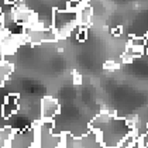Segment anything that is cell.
Returning a JSON list of instances; mask_svg holds the SVG:
<instances>
[{
	"instance_id": "1",
	"label": "cell",
	"mask_w": 148,
	"mask_h": 148,
	"mask_svg": "<svg viewBox=\"0 0 148 148\" xmlns=\"http://www.w3.org/2000/svg\"><path fill=\"white\" fill-rule=\"evenodd\" d=\"M89 128L96 131L106 148H117L133 133L127 119L117 117L112 112H102L89 121Z\"/></svg>"
},
{
	"instance_id": "2",
	"label": "cell",
	"mask_w": 148,
	"mask_h": 148,
	"mask_svg": "<svg viewBox=\"0 0 148 148\" xmlns=\"http://www.w3.org/2000/svg\"><path fill=\"white\" fill-rule=\"evenodd\" d=\"M78 25L79 23H78V13L76 12L64 10V9L52 10V28L55 30L59 40H65L66 37H69Z\"/></svg>"
},
{
	"instance_id": "3",
	"label": "cell",
	"mask_w": 148,
	"mask_h": 148,
	"mask_svg": "<svg viewBox=\"0 0 148 148\" xmlns=\"http://www.w3.org/2000/svg\"><path fill=\"white\" fill-rule=\"evenodd\" d=\"M54 120H41L37 125V147L35 148H62L64 134L54 133Z\"/></svg>"
},
{
	"instance_id": "4",
	"label": "cell",
	"mask_w": 148,
	"mask_h": 148,
	"mask_svg": "<svg viewBox=\"0 0 148 148\" xmlns=\"http://www.w3.org/2000/svg\"><path fill=\"white\" fill-rule=\"evenodd\" d=\"M62 148H106L96 131L89 130L83 136H73L71 133H64Z\"/></svg>"
},
{
	"instance_id": "5",
	"label": "cell",
	"mask_w": 148,
	"mask_h": 148,
	"mask_svg": "<svg viewBox=\"0 0 148 148\" xmlns=\"http://www.w3.org/2000/svg\"><path fill=\"white\" fill-rule=\"evenodd\" d=\"M37 125H38V121L28 128L14 130L7 148H35L37 147Z\"/></svg>"
},
{
	"instance_id": "6",
	"label": "cell",
	"mask_w": 148,
	"mask_h": 148,
	"mask_svg": "<svg viewBox=\"0 0 148 148\" xmlns=\"http://www.w3.org/2000/svg\"><path fill=\"white\" fill-rule=\"evenodd\" d=\"M24 33L28 35L30 44H42V42H55L58 41V34L55 33V30L51 28H41V30H31L28 27H25Z\"/></svg>"
},
{
	"instance_id": "7",
	"label": "cell",
	"mask_w": 148,
	"mask_h": 148,
	"mask_svg": "<svg viewBox=\"0 0 148 148\" xmlns=\"http://www.w3.org/2000/svg\"><path fill=\"white\" fill-rule=\"evenodd\" d=\"M61 106L55 97L52 96H44L41 99V120H55L59 116Z\"/></svg>"
},
{
	"instance_id": "8",
	"label": "cell",
	"mask_w": 148,
	"mask_h": 148,
	"mask_svg": "<svg viewBox=\"0 0 148 148\" xmlns=\"http://www.w3.org/2000/svg\"><path fill=\"white\" fill-rule=\"evenodd\" d=\"M20 109V93H9L3 104V117L7 120Z\"/></svg>"
},
{
	"instance_id": "9",
	"label": "cell",
	"mask_w": 148,
	"mask_h": 148,
	"mask_svg": "<svg viewBox=\"0 0 148 148\" xmlns=\"http://www.w3.org/2000/svg\"><path fill=\"white\" fill-rule=\"evenodd\" d=\"M92 14H93V9L89 3H83L82 7L78 10V23L82 27H88L92 20Z\"/></svg>"
},
{
	"instance_id": "10",
	"label": "cell",
	"mask_w": 148,
	"mask_h": 148,
	"mask_svg": "<svg viewBox=\"0 0 148 148\" xmlns=\"http://www.w3.org/2000/svg\"><path fill=\"white\" fill-rule=\"evenodd\" d=\"M13 133H14V130L12 127H0V148L9 147Z\"/></svg>"
},
{
	"instance_id": "11",
	"label": "cell",
	"mask_w": 148,
	"mask_h": 148,
	"mask_svg": "<svg viewBox=\"0 0 148 148\" xmlns=\"http://www.w3.org/2000/svg\"><path fill=\"white\" fill-rule=\"evenodd\" d=\"M13 72V65L7 62H0V86L4 85V82L9 79Z\"/></svg>"
},
{
	"instance_id": "12",
	"label": "cell",
	"mask_w": 148,
	"mask_h": 148,
	"mask_svg": "<svg viewBox=\"0 0 148 148\" xmlns=\"http://www.w3.org/2000/svg\"><path fill=\"white\" fill-rule=\"evenodd\" d=\"M128 44L137 48H144L145 49V44H147V38L145 37H131Z\"/></svg>"
},
{
	"instance_id": "13",
	"label": "cell",
	"mask_w": 148,
	"mask_h": 148,
	"mask_svg": "<svg viewBox=\"0 0 148 148\" xmlns=\"http://www.w3.org/2000/svg\"><path fill=\"white\" fill-rule=\"evenodd\" d=\"M85 1H82V0H69L68 3H66V7H65V10H71V12H76L79 10L80 7H82V4H83Z\"/></svg>"
},
{
	"instance_id": "14",
	"label": "cell",
	"mask_w": 148,
	"mask_h": 148,
	"mask_svg": "<svg viewBox=\"0 0 148 148\" xmlns=\"http://www.w3.org/2000/svg\"><path fill=\"white\" fill-rule=\"evenodd\" d=\"M103 68L106 69V71H117V69L120 68V65L116 61H106L104 65H103Z\"/></svg>"
},
{
	"instance_id": "15",
	"label": "cell",
	"mask_w": 148,
	"mask_h": 148,
	"mask_svg": "<svg viewBox=\"0 0 148 148\" xmlns=\"http://www.w3.org/2000/svg\"><path fill=\"white\" fill-rule=\"evenodd\" d=\"M138 141H140L141 148H148V131L144 133L141 137H138Z\"/></svg>"
},
{
	"instance_id": "16",
	"label": "cell",
	"mask_w": 148,
	"mask_h": 148,
	"mask_svg": "<svg viewBox=\"0 0 148 148\" xmlns=\"http://www.w3.org/2000/svg\"><path fill=\"white\" fill-rule=\"evenodd\" d=\"M73 83H75V85H80V83H82V76H80L76 71L73 72Z\"/></svg>"
},
{
	"instance_id": "17",
	"label": "cell",
	"mask_w": 148,
	"mask_h": 148,
	"mask_svg": "<svg viewBox=\"0 0 148 148\" xmlns=\"http://www.w3.org/2000/svg\"><path fill=\"white\" fill-rule=\"evenodd\" d=\"M121 33H123V31H121V27H116V28H113V30H112V34L116 35V37L121 35Z\"/></svg>"
},
{
	"instance_id": "18",
	"label": "cell",
	"mask_w": 148,
	"mask_h": 148,
	"mask_svg": "<svg viewBox=\"0 0 148 148\" xmlns=\"http://www.w3.org/2000/svg\"><path fill=\"white\" fill-rule=\"evenodd\" d=\"M0 62H4V51H3L1 44H0Z\"/></svg>"
},
{
	"instance_id": "19",
	"label": "cell",
	"mask_w": 148,
	"mask_h": 148,
	"mask_svg": "<svg viewBox=\"0 0 148 148\" xmlns=\"http://www.w3.org/2000/svg\"><path fill=\"white\" fill-rule=\"evenodd\" d=\"M145 52H147V55H148V47H145Z\"/></svg>"
},
{
	"instance_id": "20",
	"label": "cell",
	"mask_w": 148,
	"mask_h": 148,
	"mask_svg": "<svg viewBox=\"0 0 148 148\" xmlns=\"http://www.w3.org/2000/svg\"><path fill=\"white\" fill-rule=\"evenodd\" d=\"M82 1H85V3H89V0H82Z\"/></svg>"
},
{
	"instance_id": "21",
	"label": "cell",
	"mask_w": 148,
	"mask_h": 148,
	"mask_svg": "<svg viewBox=\"0 0 148 148\" xmlns=\"http://www.w3.org/2000/svg\"><path fill=\"white\" fill-rule=\"evenodd\" d=\"M145 38H148V34H147V37H145Z\"/></svg>"
}]
</instances>
